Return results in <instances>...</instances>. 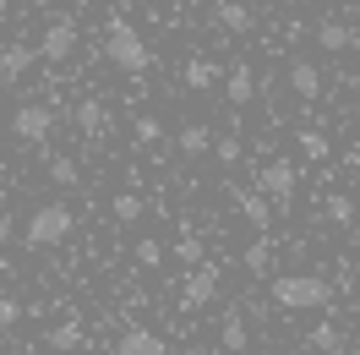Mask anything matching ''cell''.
Masks as SVG:
<instances>
[{"instance_id": "obj_1", "label": "cell", "mask_w": 360, "mask_h": 355, "mask_svg": "<svg viewBox=\"0 0 360 355\" xmlns=\"http://www.w3.org/2000/svg\"><path fill=\"white\" fill-rule=\"evenodd\" d=\"M268 295L284 311H333V285L322 273H284V279H273Z\"/></svg>"}, {"instance_id": "obj_2", "label": "cell", "mask_w": 360, "mask_h": 355, "mask_svg": "<svg viewBox=\"0 0 360 355\" xmlns=\"http://www.w3.org/2000/svg\"><path fill=\"white\" fill-rule=\"evenodd\" d=\"M104 55H110V66H120L126 77H142V71L153 66V49L142 44V33H136L126 17H110V27H104Z\"/></svg>"}, {"instance_id": "obj_3", "label": "cell", "mask_w": 360, "mask_h": 355, "mask_svg": "<svg viewBox=\"0 0 360 355\" xmlns=\"http://www.w3.org/2000/svg\"><path fill=\"white\" fill-rule=\"evenodd\" d=\"M71 230H77V213H71L66 202H44V208H33L22 241H27V246H60Z\"/></svg>"}, {"instance_id": "obj_4", "label": "cell", "mask_w": 360, "mask_h": 355, "mask_svg": "<svg viewBox=\"0 0 360 355\" xmlns=\"http://www.w3.org/2000/svg\"><path fill=\"white\" fill-rule=\"evenodd\" d=\"M55 132V110L49 104H17L11 110V137L17 142H44Z\"/></svg>"}, {"instance_id": "obj_5", "label": "cell", "mask_w": 360, "mask_h": 355, "mask_svg": "<svg viewBox=\"0 0 360 355\" xmlns=\"http://www.w3.org/2000/svg\"><path fill=\"white\" fill-rule=\"evenodd\" d=\"M213 295H219V268H213V263L191 268V273H186V285H180V306H186V311H202Z\"/></svg>"}, {"instance_id": "obj_6", "label": "cell", "mask_w": 360, "mask_h": 355, "mask_svg": "<svg viewBox=\"0 0 360 355\" xmlns=\"http://www.w3.org/2000/svg\"><path fill=\"white\" fill-rule=\"evenodd\" d=\"M71 49H77V23L71 17H55V23L44 27V39H39V61H71Z\"/></svg>"}, {"instance_id": "obj_7", "label": "cell", "mask_w": 360, "mask_h": 355, "mask_svg": "<svg viewBox=\"0 0 360 355\" xmlns=\"http://www.w3.org/2000/svg\"><path fill=\"white\" fill-rule=\"evenodd\" d=\"M257 192L273 197V202H290L295 197V164H290V158H268L262 175H257Z\"/></svg>"}, {"instance_id": "obj_8", "label": "cell", "mask_w": 360, "mask_h": 355, "mask_svg": "<svg viewBox=\"0 0 360 355\" xmlns=\"http://www.w3.org/2000/svg\"><path fill=\"white\" fill-rule=\"evenodd\" d=\"M224 99L235 110H246L251 99H257V71H251V61H235V66L224 71Z\"/></svg>"}, {"instance_id": "obj_9", "label": "cell", "mask_w": 360, "mask_h": 355, "mask_svg": "<svg viewBox=\"0 0 360 355\" xmlns=\"http://www.w3.org/2000/svg\"><path fill=\"white\" fill-rule=\"evenodd\" d=\"M115 350L120 355H169V344H164V333H153V328H120Z\"/></svg>"}, {"instance_id": "obj_10", "label": "cell", "mask_w": 360, "mask_h": 355, "mask_svg": "<svg viewBox=\"0 0 360 355\" xmlns=\"http://www.w3.org/2000/svg\"><path fill=\"white\" fill-rule=\"evenodd\" d=\"M39 61V44H6L0 49V82H22Z\"/></svg>"}, {"instance_id": "obj_11", "label": "cell", "mask_w": 360, "mask_h": 355, "mask_svg": "<svg viewBox=\"0 0 360 355\" xmlns=\"http://www.w3.org/2000/svg\"><path fill=\"white\" fill-rule=\"evenodd\" d=\"M219 344H224L229 355H246L251 350V328L240 311H224V323H219Z\"/></svg>"}, {"instance_id": "obj_12", "label": "cell", "mask_w": 360, "mask_h": 355, "mask_svg": "<svg viewBox=\"0 0 360 355\" xmlns=\"http://www.w3.org/2000/svg\"><path fill=\"white\" fill-rule=\"evenodd\" d=\"M71 120H77V132H82V137H104V126H110V115H104L98 99H77Z\"/></svg>"}, {"instance_id": "obj_13", "label": "cell", "mask_w": 360, "mask_h": 355, "mask_svg": "<svg viewBox=\"0 0 360 355\" xmlns=\"http://www.w3.org/2000/svg\"><path fill=\"white\" fill-rule=\"evenodd\" d=\"M311 33H316V44H322V49H333V55H344V49L355 44V27H344L338 17H322Z\"/></svg>"}, {"instance_id": "obj_14", "label": "cell", "mask_w": 360, "mask_h": 355, "mask_svg": "<svg viewBox=\"0 0 360 355\" xmlns=\"http://www.w3.org/2000/svg\"><path fill=\"white\" fill-rule=\"evenodd\" d=\"M180 77H186V88H191V93H207L213 82H219V66H213L207 55H191V61L180 66Z\"/></svg>"}, {"instance_id": "obj_15", "label": "cell", "mask_w": 360, "mask_h": 355, "mask_svg": "<svg viewBox=\"0 0 360 355\" xmlns=\"http://www.w3.org/2000/svg\"><path fill=\"white\" fill-rule=\"evenodd\" d=\"M207 142H213V132H207L202 120H186V126L175 132V148H180L186 158H202V154H207Z\"/></svg>"}, {"instance_id": "obj_16", "label": "cell", "mask_w": 360, "mask_h": 355, "mask_svg": "<svg viewBox=\"0 0 360 355\" xmlns=\"http://www.w3.org/2000/svg\"><path fill=\"white\" fill-rule=\"evenodd\" d=\"M290 88H295V99H316L322 93V71L311 61H290Z\"/></svg>"}, {"instance_id": "obj_17", "label": "cell", "mask_w": 360, "mask_h": 355, "mask_svg": "<svg viewBox=\"0 0 360 355\" xmlns=\"http://www.w3.org/2000/svg\"><path fill=\"white\" fill-rule=\"evenodd\" d=\"M88 344V333H82V323L71 317V323H55V328L44 333V350H82Z\"/></svg>"}, {"instance_id": "obj_18", "label": "cell", "mask_w": 360, "mask_h": 355, "mask_svg": "<svg viewBox=\"0 0 360 355\" xmlns=\"http://www.w3.org/2000/svg\"><path fill=\"white\" fill-rule=\"evenodd\" d=\"M235 202H240V213H246L251 230H268V224H273V202L262 197V192H240Z\"/></svg>"}, {"instance_id": "obj_19", "label": "cell", "mask_w": 360, "mask_h": 355, "mask_svg": "<svg viewBox=\"0 0 360 355\" xmlns=\"http://www.w3.org/2000/svg\"><path fill=\"white\" fill-rule=\"evenodd\" d=\"M306 344H311L316 355H338L344 350V333H338V323H316V328L306 333Z\"/></svg>"}, {"instance_id": "obj_20", "label": "cell", "mask_w": 360, "mask_h": 355, "mask_svg": "<svg viewBox=\"0 0 360 355\" xmlns=\"http://www.w3.org/2000/svg\"><path fill=\"white\" fill-rule=\"evenodd\" d=\"M219 23H224L229 33H251V27H257V23H251V11L240 6V0H219Z\"/></svg>"}, {"instance_id": "obj_21", "label": "cell", "mask_w": 360, "mask_h": 355, "mask_svg": "<svg viewBox=\"0 0 360 355\" xmlns=\"http://www.w3.org/2000/svg\"><path fill=\"white\" fill-rule=\"evenodd\" d=\"M110 213H115L120 224H136V219H142V197H136V192H115Z\"/></svg>"}, {"instance_id": "obj_22", "label": "cell", "mask_w": 360, "mask_h": 355, "mask_svg": "<svg viewBox=\"0 0 360 355\" xmlns=\"http://www.w3.org/2000/svg\"><path fill=\"white\" fill-rule=\"evenodd\" d=\"M77 175H82V170H77V158H66V154L49 158V180H55V186H77Z\"/></svg>"}, {"instance_id": "obj_23", "label": "cell", "mask_w": 360, "mask_h": 355, "mask_svg": "<svg viewBox=\"0 0 360 355\" xmlns=\"http://www.w3.org/2000/svg\"><path fill=\"white\" fill-rule=\"evenodd\" d=\"M131 137L142 142V148H153V142H164V126H158L153 115H136V126H131Z\"/></svg>"}, {"instance_id": "obj_24", "label": "cell", "mask_w": 360, "mask_h": 355, "mask_svg": "<svg viewBox=\"0 0 360 355\" xmlns=\"http://www.w3.org/2000/svg\"><path fill=\"white\" fill-rule=\"evenodd\" d=\"M295 142H300V154H306V158H328V154H333L322 132H295Z\"/></svg>"}, {"instance_id": "obj_25", "label": "cell", "mask_w": 360, "mask_h": 355, "mask_svg": "<svg viewBox=\"0 0 360 355\" xmlns=\"http://www.w3.org/2000/svg\"><path fill=\"white\" fill-rule=\"evenodd\" d=\"M328 219H333L338 230H349V224H355V202L349 197H328Z\"/></svg>"}, {"instance_id": "obj_26", "label": "cell", "mask_w": 360, "mask_h": 355, "mask_svg": "<svg viewBox=\"0 0 360 355\" xmlns=\"http://www.w3.org/2000/svg\"><path fill=\"white\" fill-rule=\"evenodd\" d=\"M136 263L142 268H164V246H158L153 235H142V241H136Z\"/></svg>"}, {"instance_id": "obj_27", "label": "cell", "mask_w": 360, "mask_h": 355, "mask_svg": "<svg viewBox=\"0 0 360 355\" xmlns=\"http://www.w3.org/2000/svg\"><path fill=\"white\" fill-rule=\"evenodd\" d=\"M213 154H219V164H240V137L224 132L219 142H213Z\"/></svg>"}, {"instance_id": "obj_28", "label": "cell", "mask_w": 360, "mask_h": 355, "mask_svg": "<svg viewBox=\"0 0 360 355\" xmlns=\"http://www.w3.org/2000/svg\"><path fill=\"white\" fill-rule=\"evenodd\" d=\"M268 263H273V246H268V241H251V246H246V268H251V273H262Z\"/></svg>"}, {"instance_id": "obj_29", "label": "cell", "mask_w": 360, "mask_h": 355, "mask_svg": "<svg viewBox=\"0 0 360 355\" xmlns=\"http://www.w3.org/2000/svg\"><path fill=\"white\" fill-rule=\"evenodd\" d=\"M22 301H11V295H0V328H17V323H22Z\"/></svg>"}, {"instance_id": "obj_30", "label": "cell", "mask_w": 360, "mask_h": 355, "mask_svg": "<svg viewBox=\"0 0 360 355\" xmlns=\"http://www.w3.org/2000/svg\"><path fill=\"white\" fill-rule=\"evenodd\" d=\"M175 257H180V263H191V268H202V241H191V235H186V241L175 246Z\"/></svg>"}, {"instance_id": "obj_31", "label": "cell", "mask_w": 360, "mask_h": 355, "mask_svg": "<svg viewBox=\"0 0 360 355\" xmlns=\"http://www.w3.org/2000/svg\"><path fill=\"white\" fill-rule=\"evenodd\" d=\"M11 235H17V224H11V213H0V246L11 241Z\"/></svg>"}, {"instance_id": "obj_32", "label": "cell", "mask_w": 360, "mask_h": 355, "mask_svg": "<svg viewBox=\"0 0 360 355\" xmlns=\"http://www.w3.org/2000/svg\"><path fill=\"white\" fill-rule=\"evenodd\" d=\"M22 355H49V350H22Z\"/></svg>"}, {"instance_id": "obj_33", "label": "cell", "mask_w": 360, "mask_h": 355, "mask_svg": "<svg viewBox=\"0 0 360 355\" xmlns=\"http://www.w3.org/2000/svg\"><path fill=\"white\" fill-rule=\"evenodd\" d=\"M148 6H169V0H148Z\"/></svg>"}, {"instance_id": "obj_34", "label": "cell", "mask_w": 360, "mask_h": 355, "mask_svg": "<svg viewBox=\"0 0 360 355\" xmlns=\"http://www.w3.org/2000/svg\"><path fill=\"white\" fill-rule=\"evenodd\" d=\"M349 355H360V344H349Z\"/></svg>"}, {"instance_id": "obj_35", "label": "cell", "mask_w": 360, "mask_h": 355, "mask_svg": "<svg viewBox=\"0 0 360 355\" xmlns=\"http://www.w3.org/2000/svg\"><path fill=\"white\" fill-rule=\"evenodd\" d=\"M33 6H49V0H33Z\"/></svg>"}, {"instance_id": "obj_36", "label": "cell", "mask_w": 360, "mask_h": 355, "mask_svg": "<svg viewBox=\"0 0 360 355\" xmlns=\"http://www.w3.org/2000/svg\"><path fill=\"white\" fill-rule=\"evenodd\" d=\"M355 164H360V154H355Z\"/></svg>"}]
</instances>
